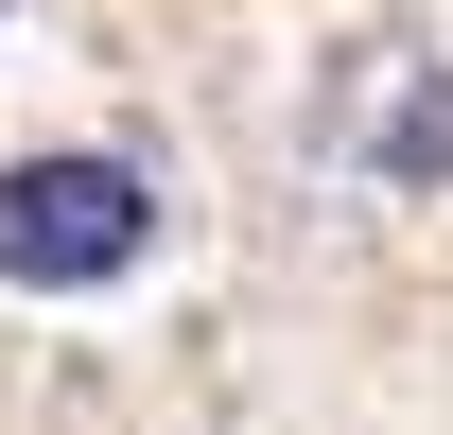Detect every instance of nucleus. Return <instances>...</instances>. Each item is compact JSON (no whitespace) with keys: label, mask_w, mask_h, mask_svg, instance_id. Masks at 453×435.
<instances>
[{"label":"nucleus","mask_w":453,"mask_h":435,"mask_svg":"<svg viewBox=\"0 0 453 435\" xmlns=\"http://www.w3.org/2000/svg\"><path fill=\"white\" fill-rule=\"evenodd\" d=\"M157 262V174L105 157V140H53V157H0V296H122Z\"/></svg>","instance_id":"f257e3e1"},{"label":"nucleus","mask_w":453,"mask_h":435,"mask_svg":"<svg viewBox=\"0 0 453 435\" xmlns=\"http://www.w3.org/2000/svg\"><path fill=\"white\" fill-rule=\"evenodd\" d=\"M366 157H384L401 192H436V174H453V70H418V88H401V122L366 140Z\"/></svg>","instance_id":"f03ea898"}]
</instances>
